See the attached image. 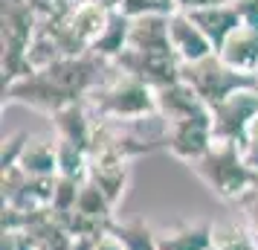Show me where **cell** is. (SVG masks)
Masks as SVG:
<instances>
[{
  "label": "cell",
  "mask_w": 258,
  "mask_h": 250,
  "mask_svg": "<svg viewBox=\"0 0 258 250\" xmlns=\"http://www.w3.org/2000/svg\"><path fill=\"white\" fill-rule=\"evenodd\" d=\"M191 169L223 201H244L246 195L258 186V172L244 160L238 143L212 140L206 155H200L191 163Z\"/></svg>",
  "instance_id": "6da1fadb"
},
{
  "label": "cell",
  "mask_w": 258,
  "mask_h": 250,
  "mask_svg": "<svg viewBox=\"0 0 258 250\" xmlns=\"http://www.w3.org/2000/svg\"><path fill=\"white\" fill-rule=\"evenodd\" d=\"M93 105L99 111V119H134L157 114L154 87L125 70L116 73V79H110L105 87L96 90Z\"/></svg>",
  "instance_id": "7a4b0ae2"
},
{
  "label": "cell",
  "mask_w": 258,
  "mask_h": 250,
  "mask_svg": "<svg viewBox=\"0 0 258 250\" xmlns=\"http://www.w3.org/2000/svg\"><path fill=\"white\" fill-rule=\"evenodd\" d=\"M180 79L200 96V102L206 108L223 102L226 96H232L241 87H255L258 84L249 76H241V73L229 70L218 59V53H212V56H206L200 61H191V64H180Z\"/></svg>",
  "instance_id": "3957f363"
},
{
  "label": "cell",
  "mask_w": 258,
  "mask_h": 250,
  "mask_svg": "<svg viewBox=\"0 0 258 250\" xmlns=\"http://www.w3.org/2000/svg\"><path fill=\"white\" fill-rule=\"evenodd\" d=\"M258 114V84L255 87H241L223 102L209 108L212 119V137L223 143H241L246 125Z\"/></svg>",
  "instance_id": "277c9868"
},
{
  "label": "cell",
  "mask_w": 258,
  "mask_h": 250,
  "mask_svg": "<svg viewBox=\"0 0 258 250\" xmlns=\"http://www.w3.org/2000/svg\"><path fill=\"white\" fill-rule=\"evenodd\" d=\"M212 119L209 111L195 114V117L177 119L168 122V131H165V148L177 157V160H186L188 166L198 160L200 155H206V148L212 145Z\"/></svg>",
  "instance_id": "5b68a950"
},
{
  "label": "cell",
  "mask_w": 258,
  "mask_h": 250,
  "mask_svg": "<svg viewBox=\"0 0 258 250\" xmlns=\"http://www.w3.org/2000/svg\"><path fill=\"white\" fill-rule=\"evenodd\" d=\"M87 178L93 186L105 192V198L116 207L119 195L125 192L128 183V157L119 155L116 148H90V169H87Z\"/></svg>",
  "instance_id": "8992f818"
},
{
  "label": "cell",
  "mask_w": 258,
  "mask_h": 250,
  "mask_svg": "<svg viewBox=\"0 0 258 250\" xmlns=\"http://www.w3.org/2000/svg\"><path fill=\"white\" fill-rule=\"evenodd\" d=\"M168 44H171V53L177 56L180 64H191V61H200L215 53L212 41L203 35V29L183 9L168 15Z\"/></svg>",
  "instance_id": "52a82bcc"
},
{
  "label": "cell",
  "mask_w": 258,
  "mask_h": 250,
  "mask_svg": "<svg viewBox=\"0 0 258 250\" xmlns=\"http://www.w3.org/2000/svg\"><path fill=\"white\" fill-rule=\"evenodd\" d=\"M218 59L229 67V70L258 79V26L241 24L238 29L229 32V38L221 44Z\"/></svg>",
  "instance_id": "ba28073f"
},
{
  "label": "cell",
  "mask_w": 258,
  "mask_h": 250,
  "mask_svg": "<svg viewBox=\"0 0 258 250\" xmlns=\"http://www.w3.org/2000/svg\"><path fill=\"white\" fill-rule=\"evenodd\" d=\"M154 99H157V114H160L165 122H177V119H186V117H195V114L209 111V108L200 102V96L195 93L183 79L157 87V90H154Z\"/></svg>",
  "instance_id": "9c48e42d"
},
{
  "label": "cell",
  "mask_w": 258,
  "mask_h": 250,
  "mask_svg": "<svg viewBox=\"0 0 258 250\" xmlns=\"http://www.w3.org/2000/svg\"><path fill=\"white\" fill-rule=\"evenodd\" d=\"M157 250H212V224L186 221L157 233Z\"/></svg>",
  "instance_id": "30bf717a"
},
{
  "label": "cell",
  "mask_w": 258,
  "mask_h": 250,
  "mask_svg": "<svg viewBox=\"0 0 258 250\" xmlns=\"http://www.w3.org/2000/svg\"><path fill=\"white\" fill-rule=\"evenodd\" d=\"M188 15H191V21L203 29V35L212 41L215 53H218L221 44L229 38V32L241 26V18H238V12H235L232 3H218V6L198 9V12H188Z\"/></svg>",
  "instance_id": "8fae6325"
},
{
  "label": "cell",
  "mask_w": 258,
  "mask_h": 250,
  "mask_svg": "<svg viewBox=\"0 0 258 250\" xmlns=\"http://www.w3.org/2000/svg\"><path fill=\"white\" fill-rule=\"evenodd\" d=\"M18 166L24 169L29 178H52V175H58V143L29 140L24 145V155L18 160Z\"/></svg>",
  "instance_id": "7c38bea8"
},
{
  "label": "cell",
  "mask_w": 258,
  "mask_h": 250,
  "mask_svg": "<svg viewBox=\"0 0 258 250\" xmlns=\"http://www.w3.org/2000/svg\"><path fill=\"white\" fill-rule=\"evenodd\" d=\"M212 250H258V236L235 221L218 224L212 227Z\"/></svg>",
  "instance_id": "4fadbf2b"
},
{
  "label": "cell",
  "mask_w": 258,
  "mask_h": 250,
  "mask_svg": "<svg viewBox=\"0 0 258 250\" xmlns=\"http://www.w3.org/2000/svg\"><path fill=\"white\" fill-rule=\"evenodd\" d=\"M113 236L125 244V250H157V233L148 230L145 221H122Z\"/></svg>",
  "instance_id": "5bb4252c"
},
{
  "label": "cell",
  "mask_w": 258,
  "mask_h": 250,
  "mask_svg": "<svg viewBox=\"0 0 258 250\" xmlns=\"http://www.w3.org/2000/svg\"><path fill=\"white\" fill-rule=\"evenodd\" d=\"M238 148H241V155H244L246 163L258 172V114L252 117V122L246 125V131H244V137H241Z\"/></svg>",
  "instance_id": "9a60e30c"
},
{
  "label": "cell",
  "mask_w": 258,
  "mask_h": 250,
  "mask_svg": "<svg viewBox=\"0 0 258 250\" xmlns=\"http://www.w3.org/2000/svg\"><path fill=\"white\" fill-rule=\"evenodd\" d=\"M232 6L241 18V24L258 26V0H232Z\"/></svg>",
  "instance_id": "2e32d148"
},
{
  "label": "cell",
  "mask_w": 258,
  "mask_h": 250,
  "mask_svg": "<svg viewBox=\"0 0 258 250\" xmlns=\"http://www.w3.org/2000/svg\"><path fill=\"white\" fill-rule=\"evenodd\" d=\"M238 204H241V207L246 210V221H249V230H252V233L258 236V186L249 192V195H246L244 201H238Z\"/></svg>",
  "instance_id": "e0dca14e"
},
{
  "label": "cell",
  "mask_w": 258,
  "mask_h": 250,
  "mask_svg": "<svg viewBox=\"0 0 258 250\" xmlns=\"http://www.w3.org/2000/svg\"><path fill=\"white\" fill-rule=\"evenodd\" d=\"M96 250H125V244H122L113 233H105V236L96 238Z\"/></svg>",
  "instance_id": "ac0fdd59"
},
{
  "label": "cell",
  "mask_w": 258,
  "mask_h": 250,
  "mask_svg": "<svg viewBox=\"0 0 258 250\" xmlns=\"http://www.w3.org/2000/svg\"><path fill=\"white\" fill-rule=\"evenodd\" d=\"M226 3H232V0H226Z\"/></svg>",
  "instance_id": "d6986e66"
}]
</instances>
